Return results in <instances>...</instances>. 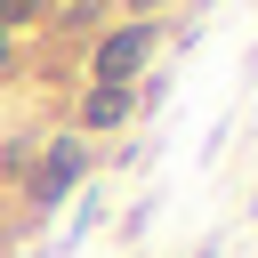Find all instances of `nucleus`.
I'll return each mask as SVG.
<instances>
[{
	"label": "nucleus",
	"mask_w": 258,
	"mask_h": 258,
	"mask_svg": "<svg viewBox=\"0 0 258 258\" xmlns=\"http://www.w3.org/2000/svg\"><path fill=\"white\" fill-rule=\"evenodd\" d=\"M81 169H89V153H81L73 137H56V145L40 153V169H32V202H40V210H56V202L81 185Z\"/></svg>",
	"instance_id": "f257e3e1"
},
{
	"label": "nucleus",
	"mask_w": 258,
	"mask_h": 258,
	"mask_svg": "<svg viewBox=\"0 0 258 258\" xmlns=\"http://www.w3.org/2000/svg\"><path fill=\"white\" fill-rule=\"evenodd\" d=\"M153 56V32L145 24H121V32H105V48H97V81H113V89H129V73Z\"/></svg>",
	"instance_id": "f03ea898"
},
{
	"label": "nucleus",
	"mask_w": 258,
	"mask_h": 258,
	"mask_svg": "<svg viewBox=\"0 0 258 258\" xmlns=\"http://www.w3.org/2000/svg\"><path fill=\"white\" fill-rule=\"evenodd\" d=\"M81 121H89V129H113V121H129V89H113V81H97V89L81 97Z\"/></svg>",
	"instance_id": "7ed1b4c3"
},
{
	"label": "nucleus",
	"mask_w": 258,
	"mask_h": 258,
	"mask_svg": "<svg viewBox=\"0 0 258 258\" xmlns=\"http://www.w3.org/2000/svg\"><path fill=\"white\" fill-rule=\"evenodd\" d=\"M32 8H40V0H0V24H24Z\"/></svg>",
	"instance_id": "20e7f679"
},
{
	"label": "nucleus",
	"mask_w": 258,
	"mask_h": 258,
	"mask_svg": "<svg viewBox=\"0 0 258 258\" xmlns=\"http://www.w3.org/2000/svg\"><path fill=\"white\" fill-rule=\"evenodd\" d=\"M0 56H8V32H0Z\"/></svg>",
	"instance_id": "39448f33"
},
{
	"label": "nucleus",
	"mask_w": 258,
	"mask_h": 258,
	"mask_svg": "<svg viewBox=\"0 0 258 258\" xmlns=\"http://www.w3.org/2000/svg\"><path fill=\"white\" fill-rule=\"evenodd\" d=\"M137 8H153V0H137Z\"/></svg>",
	"instance_id": "423d86ee"
},
{
	"label": "nucleus",
	"mask_w": 258,
	"mask_h": 258,
	"mask_svg": "<svg viewBox=\"0 0 258 258\" xmlns=\"http://www.w3.org/2000/svg\"><path fill=\"white\" fill-rule=\"evenodd\" d=\"M202 258H210V250H202Z\"/></svg>",
	"instance_id": "0eeeda50"
}]
</instances>
